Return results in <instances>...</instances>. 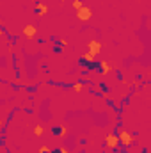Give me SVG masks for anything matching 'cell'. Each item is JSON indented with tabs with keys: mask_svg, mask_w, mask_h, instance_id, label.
Masks as SVG:
<instances>
[{
	"mask_svg": "<svg viewBox=\"0 0 151 153\" xmlns=\"http://www.w3.org/2000/svg\"><path fill=\"white\" fill-rule=\"evenodd\" d=\"M36 13H38V16L46 14V13H48V5H44V4H38V5H36Z\"/></svg>",
	"mask_w": 151,
	"mask_h": 153,
	"instance_id": "cell-8",
	"label": "cell"
},
{
	"mask_svg": "<svg viewBox=\"0 0 151 153\" xmlns=\"http://www.w3.org/2000/svg\"><path fill=\"white\" fill-rule=\"evenodd\" d=\"M87 48H89V50H87L89 53L98 55V53H100V50H101V43H100L98 39H91V41L87 43Z\"/></svg>",
	"mask_w": 151,
	"mask_h": 153,
	"instance_id": "cell-4",
	"label": "cell"
},
{
	"mask_svg": "<svg viewBox=\"0 0 151 153\" xmlns=\"http://www.w3.org/2000/svg\"><path fill=\"white\" fill-rule=\"evenodd\" d=\"M82 89H84V84H82V82H76L75 85H73V91H75V93H80Z\"/></svg>",
	"mask_w": 151,
	"mask_h": 153,
	"instance_id": "cell-12",
	"label": "cell"
},
{
	"mask_svg": "<svg viewBox=\"0 0 151 153\" xmlns=\"http://www.w3.org/2000/svg\"><path fill=\"white\" fill-rule=\"evenodd\" d=\"M105 144L109 150H117L121 146V141H119V135L117 134H107L105 135Z\"/></svg>",
	"mask_w": 151,
	"mask_h": 153,
	"instance_id": "cell-2",
	"label": "cell"
},
{
	"mask_svg": "<svg viewBox=\"0 0 151 153\" xmlns=\"http://www.w3.org/2000/svg\"><path fill=\"white\" fill-rule=\"evenodd\" d=\"M30 2H36V0H30Z\"/></svg>",
	"mask_w": 151,
	"mask_h": 153,
	"instance_id": "cell-17",
	"label": "cell"
},
{
	"mask_svg": "<svg viewBox=\"0 0 151 153\" xmlns=\"http://www.w3.org/2000/svg\"><path fill=\"white\" fill-rule=\"evenodd\" d=\"M76 18H78L80 22H87V20H91V18H93V11H91V7L84 5L80 11H76Z\"/></svg>",
	"mask_w": 151,
	"mask_h": 153,
	"instance_id": "cell-3",
	"label": "cell"
},
{
	"mask_svg": "<svg viewBox=\"0 0 151 153\" xmlns=\"http://www.w3.org/2000/svg\"><path fill=\"white\" fill-rule=\"evenodd\" d=\"M117 135H119V141H121V144L123 146H132L133 144V139H135V135L133 134H130L128 130H124V128H119V132H117Z\"/></svg>",
	"mask_w": 151,
	"mask_h": 153,
	"instance_id": "cell-1",
	"label": "cell"
},
{
	"mask_svg": "<svg viewBox=\"0 0 151 153\" xmlns=\"http://www.w3.org/2000/svg\"><path fill=\"white\" fill-rule=\"evenodd\" d=\"M137 2H141V0H137Z\"/></svg>",
	"mask_w": 151,
	"mask_h": 153,
	"instance_id": "cell-18",
	"label": "cell"
},
{
	"mask_svg": "<svg viewBox=\"0 0 151 153\" xmlns=\"http://www.w3.org/2000/svg\"><path fill=\"white\" fill-rule=\"evenodd\" d=\"M23 34H25L27 39H34L36 34H38V29H36L34 25H25V27H23Z\"/></svg>",
	"mask_w": 151,
	"mask_h": 153,
	"instance_id": "cell-5",
	"label": "cell"
},
{
	"mask_svg": "<svg viewBox=\"0 0 151 153\" xmlns=\"http://www.w3.org/2000/svg\"><path fill=\"white\" fill-rule=\"evenodd\" d=\"M61 153H68V148H61Z\"/></svg>",
	"mask_w": 151,
	"mask_h": 153,
	"instance_id": "cell-15",
	"label": "cell"
},
{
	"mask_svg": "<svg viewBox=\"0 0 151 153\" xmlns=\"http://www.w3.org/2000/svg\"><path fill=\"white\" fill-rule=\"evenodd\" d=\"M96 61V55H93V53H89V52H85L84 55H82V62H87V64H93Z\"/></svg>",
	"mask_w": 151,
	"mask_h": 153,
	"instance_id": "cell-7",
	"label": "cell"
},
{
	"mask_svg": "<svg viewBox=\"0 0 151 153\" xmlns=\"http://www.w3.org/2000/svg\"><path fill=\"white\" fill-rule=\"evenodd\" d=\"M66 134H68V126L66 125H61L59 126V137H66Z\"/></svg>",
	"mask_w": 151,
	"mask_h": 153,
	"instance_id": "cell-9",
	"label": "cell"
},
{
	"mask_svg": "<svg viewBox=\"0 0 151 153\" xmlns=\"http://www.w3.org/2000/svg\"><path fill=\"white\" fill-rule=\"evenodd\" d=\"M100 68H101V75H109L112 71V66L109 64V61H100Z\"/></svg>",
	"mask_w": 151,
	"mask_h": 153,
	"instance_id": "cell-6",
	"label": "cell"
},
{
	"mask_svg": "<svg viewBox=\"0 0 151 153\" xmlns=\"http://www.w3.org/2000/svg\"><path fill=\"white\" fill-rule=\"evenodd\" d=\"M39 153H52V148H48V146H41V148H39Z\"/></svg>",
	"mask_w": 151,
	"mask_h": 153,
	"instance_id": "cell-13",
	"label": "cell"
},
{
	"mask_svg": "<svg viewBox=\"0 0 151 153\" xmlns=\"http://www.w3.org/2000/svg\"><path fill=\"white\" fill-rule=\"evenodd\" d=\"M52 153H61V148L59 150H52Z\"/></svg>",
	"mask_w": 151,
	"mask_h": 153,
	"instance_id": "cell-16",
	"label": "cell"
},
{
	"mask_svg": "<svg viewBox=\"0 0 151 153\" xmlns=\"http://www.w3.org/2000/svg\"><path fill=\"white\" fill-rule=\"evenodd\" d=\"M71 7H73V9H76V11H80V9L84 7V4H82L80 0H73V4H71Z\"/></svg>",
	"mask_w": 151,
	"mask_h": 153,
	"instance_id": "cell-10",
	"label": "cell"
},
{
	"mask_svg": "<svg viewBox=\"0 0 151 153\" xmlns=\"http://www.w3.org/2000/svg\"><path fill=\"white\" fill-rule=\"evenodd\" d=\"M59 46H62V48H64V46H68V39L61 38V39H59Z\"/></svg>",
	"mask_w": 151,
	"mask_h": 153,
	"instance_id": "cell-14",
	"label": "cell"
},
{
	"mask_svg": "<svg viewBox=\"0 0 151 153\" xmlns=\"http://www.w3.org/2000/svg\"><path fill=\"white\" fill-rule=\"evenodd\" d=\"M34 135H38V137L43 135V126H41V125H36V126H34Z\"/></svg>",
	"mask_w": 151,
	"mask_h": 153,
	"instance_id": "cell-11",
	"label": "cell"
}]
</instances>
